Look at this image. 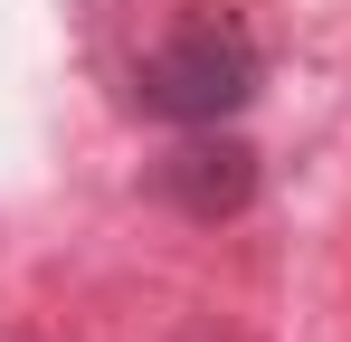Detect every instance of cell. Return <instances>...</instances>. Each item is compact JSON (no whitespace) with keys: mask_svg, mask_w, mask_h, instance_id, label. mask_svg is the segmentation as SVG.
I'll return each mask as SVG.
<instances>
[{"mask_svg":"<svg viewBox=\"0 0 351 342\" xmlns=\"http://www.w3.org/2000/svg\"><path fill=\"white\" fill-rule=\"evenodd\" d=\"M256 76H266V57H256V38L237 19H180L171 38H152L133 57V114L180 124V133L190 124H228L256 95Z\"/></svg>","mask_w":351,"mask_h":342,"instance_id":"6da1fadb","label":"cell"},{"mask_svg":"<svg viewBox=\"0 0 351 342\" xmlns=\"http://www.w3.org/2000/svg\"><path fill=\"white\" fill-rule=\"evenodd\" d=\"M162 200L180 219H237L256 200V152L237 133H219V124H190L171 143V162H162Z\"/></svg>","mask_w":351,"mask_h":342,"instance_id":"7a4b0ae2","label":"cell"}]
</instances>
